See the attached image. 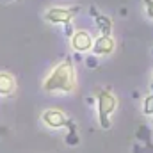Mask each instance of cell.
<instances>
[{
    "label": "cell",
    "instance_id": "obj_1",
    "mask_svg": "<svg viewBox=\"0 0 153 153\" xmlns=\"http://www.w3.org/2000/svg\"><path fill=\"white\" fill-rule=\"evenodd\" d=\"M76 89V71L73 61L68 57L62 62H59L43 80V91L45 93H62L70 94Z\"/></svg>",
    "mask_w": 153,
    "mask_h": 153
},
{
    "label": "cell",
    "instance_id": "obj_2",
    "mask_svg": "<svg viewBox=\"0 0 153 153\" xmlns=\"http://www.w3.org/2000/svg\"><path fill=\"white\" fill-rule=\"evenodd\" d=\"M117 109V98L111 89H98L96 91V112L98 123L103 130L112 126V114Z\"/></svg>",
    "mask_w": 153,
    "mask_h": 153
},
{
    "label": "cell",
    "instance_id": "obj_3",
    "mask_svg": "<svg viewBox=\"0 0 153 153\" xmlns=\"http://www.w3.org/2000/svg\"><path fill=\"white\" fill-rule=\"evenodd\" d=\"M78 13H80L78 5H71V7H61V5H57V7L46 9L45 20L48 23H53V25H66V23H70L75 18Z\"/></svg>",
    "mask_w": 153,
    "mask_h": 153
},
{
    "label": "cell",
    "instance_id": "obj_4",
    "mask_svg": "<svg viewBox=\"0 0 153 153\" xmlns=\"http://www.w3.org/2000/svg\"><path fill=\"white\" fill-rule=\"evenodd\" d=\"M43 123L48 126V128H53V130H59V128H68V130H76L75 123L64 114L62 111L59 109H46L43 114H41Z\"/></svg>",
    "mask_w": 153,
    "mask_h": 153
},
{
    "label": "cell",
    "instance_id": "obj_5",
    "mask_svg": "<svg viewBox=\"0 0 153 153\" xmlns=\"http://www.w3.org/2000/svg\"><path fill=\"white\" fill-rule=\"evenodd\" d=\"M93 43H94V39H93V36H91L87 30H75V32L71 34V38H70L71 48H73L75 52H78V53L91 52Z\"/></svg>",
    "mask_w": 153,
    "mask_h": 153
},
{
    "label": "cell",
    "instance_id": "obj_6",
    "mask_svg": "<svg viewBox=\"0 0 153 153\" xmlns=\"http://www.w3.org/2000/svg\"><path fill=\"white\" fill-rule=\"evenodd\" d=\"M114 50H116V41H114V38H112V36H102V34H100V38L94 39L93 48H91L93 55H96V57H105V55H111Z\"/></svg>",
    "mask_w": 153,
    "mask_h": 153
},
{
    "label": "cell",
    "instance_id": "obj_7",
    "mask_svg": "<svg viewBox=\"0 0 153 153\" xmlns=\"http://www.w3.org/2000/svg\"><path fill=\"white\" fill-rule=\"evenodd\" d=\"M16 91V80L7 71H0V96H11Z\"/></svg>",
    "mask_w": 153,
    "mask_h": 153
},
{
    "label": "cell",
    "instance_id": "obj_8",
    "mask_svg": "<svg viewBox=\"0 0 153 153\" xmlns=\"http://www.w3.org/2000/svg\"><path fill=\"white\" fill-rule=\"evenodd\" d=\"M96 20V29L102 36H112V20L105 14H98L94 16Z\"/></svg>",
    "mask_w": 153,
    "mask_h": 153
},
{
    "label": "cell",
    "instance_id": "obj_9",
    "mask_svg": "<svg viewBox=\"0 0 153 153\" xmlns=\"http://www.w3.org/2000/svg\"><path fill=\"white\" fill-rule=\"evenodd\" d=\"M143 112L146 116H153V84H152V93L143 102Z\"/></svg>",
    "mask_w": 153,
    "mask_h": 153
},
{
    "label": "cell",
    "instance_id": "obj_10",
    "mask_svg": "<svg viewBox=\"0 0 153 153\" xmlns=\"http://www.w3.org/2000/svg\"><path fill=\"white\" fill-rule=\"evenodd\" d=\"M66 143H68V144H76V143H78L76 130H70V132H68V135H66Z\"/></svg>",
    "mask_w": 153,
    "mask_h": 153
},
{
    "label": "cell",
    "instance_id": "obj_11",
    "mask_svg": "<svg viewBox=\"0 0 153 153\" xmlns=\"http://www.w3.org/2000/svg\"><path fill=\"white\" fill-rule=\"evenodd\" d=\"M144 9H146V14L153 20V0H144Z\"/></svg>",
    "mask_w": 153,
    "mask_h": 153
},
{
    "label": "cell",
    "instance_id": "obj_12",
    "mask_svg": "<svg viewBox=\"0 0 153 153\" xmlns=\"http://www.w3.org/2000/svg\"><path fill=\"white\" fill-rule=\"evenodd\" d=\"M139 139H144V141L150 139V132L146 130V126H141L139 128Z\"/></svg>",
    "mask_w": 153,
    "mask_h": 153
},
{
    "label": "cell",
    "instance_id": "obj_13",
    "mask_svg": "<svg viewBox=\"0 0 153 153\" xmlns=\"http://www.w3.org/2000/svg\"><path fill=\"white\" fill-rule=\"evenodd\" d=\"M73 32H75V30H73V27H71V22H70V23H66V36H68V38H71V34H73Z\"/></svg>",
    "mask_w": 153,
    "mask_h": 153
},
{
    "label": "cell",
    "instance_id": "obj_14",
    "mask_svg": "<svg viewBox=\"0 0 153 153\" xmlns=\"http://www.w3.org/2000/svg\"><path fill=\"white\" fill-rule=\"evenodd\" d=\"M94 57H96V55H94ZM94 57H89V59H87V61H85V62H87V66H89V68H96V59H94Z\"/></svg>",
    "mask_w": 153,
    "mask_h": 153
},
{
    "label": "cell",
    "instance_id": "obj_15",
    "mask_svg": "<svg viewBox=\"0 0 153 153\" xmlns=\"http://www.w3.org/2000/svg\"><path fill=\"white\" fill-rule=\"evenodd\" d=\"M89 13H91V16H98V14H100V13H96V9H94V7H91V11H89Z\"/></svg>",
    "mask_w": 153,
    "mask_h": 153
},
{
    "label": "cell",
    "instance_id": "obj_16",
    "mask_svg": "<svg viewBox=\"0 0 153 153\" xmlns=\"http://www.w3.org/2000/svg\"><path fill=\"white\" fill-rule=\"evenodd\" d=\"M5 2H13V0H5Z\"/></svg>",
    "mask_w": 153,
    "mask_h": 153
}]
</instances>
